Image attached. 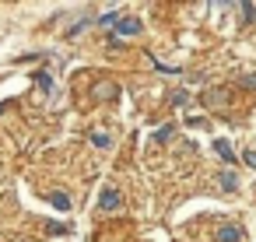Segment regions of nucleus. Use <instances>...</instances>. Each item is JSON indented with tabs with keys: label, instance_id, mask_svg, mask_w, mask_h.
Here are the masks:
<instances>
[{
	"label": "nucleus",
	"instance_id": "1",
	"mask_svg": "<svg viewBox=\"0 0 256 242\" xmlns=\"http://www.w3.org/2000/svg\"><path fill=\"white\" fill-rule=\"evenodd\" d=\"M120 204H123V196H120V190H112V186H106V190H102V196H98V207H102V210H116Z\"/></svg>",
	"mask_w": 256,
	"mask_h": 242
},
{
	"label": "nucleus",
	"instance_id": "2",
	"mask_svg": "<svg viewBox=\"0 0 256 242\" xmlns=\"http://www.w3.org/2000/svg\"><path fill=\"white\" fill-rule=\"evenodd\" d=\"M214 154H218L224 165H232V162H235V151H232V144H228L224 137H218V140H214Z\"/></svg>",
	"mask_w": 256,
	"mask_h": 242
},
{
	"label": "nucleus",
	"instance_id": "3",
	"mask_svg": "<svg viewBox=\"0 0 256 242\" xmlns=\"http://www.w3.org/2000/svg\"><path fill=\"white\" fill-rule=\"evenodd\" d=\"M218 242H242V228L238 224H221L218 228Z\"/></svg>",
	"mask_w": 256,
	"mask_h": 242
},
{
	"label": "nucleus",
	"instance_id": "4",
	"mask_svg": "<svg viewBox=\"0 0 256 242\" xmlns=\"http://www.w3.org/2000/svg\"><path fill=\"white\" fill-rule=\"evenodd\" d=\"M116 32L120 36H137L140 32V18H120L116 22Z\"/></svg>",
	"mask_w": 256,
	"mask_h": 242
},
{
	"label": "nucleus",
	"instance_id": "5",
	"mask_svg": "<svg viewBox=\"0 0 256 242\" xmlns=\"http://www.w3.org/2000/svg\"><path fill=\"white\" fill-rule=\"evenodd\" d=\"M92 98H98V102H102V98H116V84H112V81H98V84L92 88Z\"/></svg>",
	"mask_w": 256,
	"mask_h": 242
},
{
	"label": "nucleus",
	"instance_id": "6",
	"mask_svg": "<svg viewBox=\"0 0 256 242\" xmlns=\"http://www.w3.org/2000/svg\"><path fill=\"white\" fill-rule=\"evenodd\" d=\"M204 102H207L210 109H218V106H224V102H228V92H224V88H221V92H218V88H210V92L204 95Z\"/></svg>",
	"mask_w": 256,
	"mask_h": 242
},
{
	"label": "nucleus",
	"instance_id": "7",
	"mask_svg": "<svg viewBox=\"0 0 256 242\" xmlns=\"http://www.w3.org/2000/svg\"><path fill=\"white\" fill-rule=\"evenodd\" d=\"M218 186H221L224 193H235V190H238V179H235V172H228V168H224V172L218 176Z\"/></svg>",
	"mask_w": 256,
	"mask_h": 242
},
{
	"label": "nucleus",
	"instance_id": "8",
	"mask_svg": "<svg viewBox=\"0 0 256 242\" xmlns=\"http://www.w3.org/2000/svg\"><path fill=\"white\" fill-rule=\"evenodd\" d=\"M172 137H176V126H172V123H165V126L154 130V140H158V144H165V140H172Z\"/></svg>",
	"mask_w": 256,
	"mask_h": 242
},
{
	"label": "nucleus",
	"instance_id": "9",
	"mask_svg": "<svg viewBox=\"0 0 256 242\" xmlns=\"http://www.w3.org/2000/svg\"><path fill=\"white\" fill-rule=\"evenodd\" d=\"M50 200H53V207H56V210H67V207H70V200H67V193H53Z\"/></svg>",
	"mask_w": 256,
	"mask_h": 242
},
{
	"label": "nucleus",
	"instance_id": "10",
	"mask_svg": "<svg viewBox=\"0 0 256 242\" xmlns=\"http://www.w3.org/2000/svg\"><path fill=\"white\" fill-rule=\"evenodd\" d=\"M116 22H120V14H116V11H109V14H102V18H98V25H106V28H116Z\"/></svg>",
	"mask_w": 256,
	"mask_h": 242
},
{
	"label": "nucleus",
	"instance_id": "11",
	"mask_svg": "<svg viewBox=\"0 0 256 242\" xmlns=\"http://www.w3.org/2000/svg\"><path fill=\"white\" fill-rule=\"evenodd\" d=\"M168 102H172V106H179V109H182V106H186V102H190V95H186V92H172V95H168Z\"/></svg>",
	"mask_w": 256,
	"mask_h": 242
},
{
	"label": "nucleus",
	"instance_id": "12",
	"mask_svg": "<svg viewBox=\"0 0 256 242\" xmlns=\"http://www.w3.org/2000/svg\"><path fill=\"white\" fill-rule=\"evenodd\" d=\"M92 144H95V148H109L112 137H106V134H92Z\"/></svg>",
	"mask_w": 256,
	"mask_h": 242
},
{
	"label": "nucleus",
	"instance_id": "13",
	"mask_svg": "<svg viewBox=\"0 0 256 242\" xmlns=\"http://www.w3.org/2000/svg\"><path fill=\"white\" fill-rule=\"evenodd\" d=\"M242 162H246V165L256 172V151H252V148H246V151H242Z\"/></svg>",
	"mask_w": 256,
	"mask_h": 242
},
{
	"label": "nucleus",
	"instance_id": "14",
	"mask_svg": "<svg viewBox=\"0 0 256 242\" xmlns=\"http://www.w3.org/2000/svg\"><path fill=\"white\" fill-rule=\"evenodd\" d=\"M242 14H246V22H256V4H242Z\"/></svg>",
	"mask_w": 256,
	"mask_h": 242
}]
</instances>
